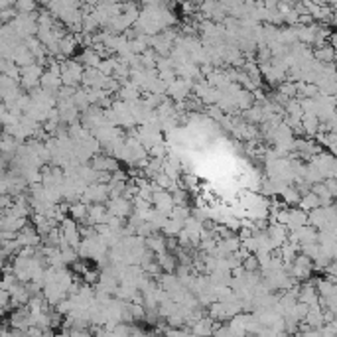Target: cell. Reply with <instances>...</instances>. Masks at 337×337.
<instances>
[{
  "label": "cell",
  "mask_w": 337,
  "mask_h": 337,
  "mask_svg": "<svg viewBox=\"0 0 337 337\" xmlns=\"http://www.w3.org/2000/svg\"><path fill=\"white\" fill-rule=\"evenodd\" d=\"M105 205H107L109 215H116V217H122V219H126V217L132 213V201L126 199V197H122V195L109 197V199L105 201Z\"/></svg>",
  "instance_id": "cell-1"
},
{
  "label": "cell",
  "mask_w": 337,
  "mask_h": 337,
  "mask_svg": "<svg viewBox=\"0 0 337 337\" xmlns=\"http://www.w3.org/2000/svg\"><path fill=\"white\" fill-rule=\"evenodd\" d=\"M152 207L162 211L164 215H169V211L173 209V199H171V193L168 189H158L154 191L152 195Z\"/></svg>",
  "instance_id": "cell-2"
},
{
  "label": "cell",
  "mask_w": 337,
  "mask_h": 337,
  "mask_svg": "<svg viewBox=\"0 0 337 337\" xmlns=\"http://www.w3.org/2000/svg\"><path fill=\"white\" fill-rule=\"evenodd\" d=\"M298 302H304L306 306H318L320 304V294L316 290V286L312 282H306L304 286H300L298 290Z\"/></svg>",
  "instance_id": "cell-3"
},
{
  "label": "cell",
  "mask_w": 337,
  "mask_h": 337,
  "mask_svg": "<svg viewBox=\"0 0 337 337\" xmlns=\"http://www.w3.org/2000/svg\"><path fill=\"white\" fill-rule=\"evenodd\" d=\"M308 223V211L300 209V207H292L288 209V221H286V229L288 231H294L298 229L300 225H306Z\"/></svg>",
  "instance_id": "cell-4"
},
{
  "label": "cell",
  "mask_w": 337,
  "mask_h": 337,
  "mask_svg": "<svg viewBox=\"0 0 337 337\" xmlns=\"http://www.w3.org/2000/svg\"><path fill=\"white\" fill-rule=\"evenodd\" d=\"M146 243V249L150 251V253H154V254H158V253H162V251H166V239L162 237V235H158L156 231L154 233H150L146 239H144Z\"/></svg>",
  "instance_id": "cell-5"
},
{
  "label": "cell",
  "mask_w": 337,
  "mask_h": 337,
  "mask_svg": "<svg viewBox=\"0 0 337 337\" xmlns=\"http://www.w3.org/2000/svg\"><path fill=\"white\" fill-rule=\"evenodd\" d=\"M69 217L75 219L77 223H85V219H87V203H83L81 199L69 203Z\"/></svg>",
  "instance_id": "cell-6"
},
{
  "label": "cell",
  "mask_w": 337,
  "mask_h": 337,
  "mask_svg": "<svg viewBox=\"0 0 337 337\" xmlns=\"http://www.w3.org/2000/svg\"><path fill=\"white\" fill-rule=\"evenodd\" d=\"M320 205H322V201H320V197H318L314 191H306V193L300 195V201H298V207H300V209L312 211L314 207H320Z\"/></svg>",
  "instance_id": "cell-7"
},
{
  "label": "cell",
  "mask_w": 337,
  "mask_h": 337,
  "mask_svg": "<svg viewBox=\"0 0 337 337\" xmlns=\"http://www.w3.org/2000/svg\"><path fill=\"white\" fill-rule=\"evenodd\" d=\"M243 268H245V272H258L260 270V266H258V258H256V254L254 253H249L245 258H243Z\"/></svg>",
  "instance_id": "cell-8"
},
{
  "label": "cell",
  "mask_w": 337,
  "mask_h": 337,
  "mask_svg": "<svg viewBox=\"0 0 337 337\" xmlns=\"http://www.w3.org/2000/svg\"><path fill=\"white\" fill-rule=\"evenodd\" d=\"M278 93H280L282 97H286V99H292V97H296V81H284L280 85H278Z\"/></svg>",
  "instance_id": "cell-9"
},
{
  "label": "cell",
  "mask_w": 337,
  "mask_h": 337,
  "mask_svg": "<svg viewBox=\"0 0 337 337\" xmlns=\"http://www.w3.org/2000/svg\"><path fill=\"white\" fill-rule=\"evenodd\" d=\"M316 57H318L322 63H332V61H334V50H332V48H322V50H318Z\"/></svg>",
  "instance_id": "cell-10"
},
{
  "label": "cell",
  "mask_w": 337,
  "mask_h": 337,
  "mask_svg": "<svg viewBox=\"0 0 337 337\" xmlns=\"http://www.w3.org/2000/svg\"><path fill=\"white\" fill-rule=\"evenodd\" d=\"M73 48H75V44L71 38L61 40V54H73Z\"/></svg>",
  "instance_id": "cell-11"
},
{
  "label": "cell",
  "mask_w": 337,
  "mask_h": 337,
  "mask_svg": "<svg viewBox=\"0 0 337 337\" xmlns=\"http://www.w3.org/2000/svg\"><path fill=\"white\" fill-rule=\"evenodd\" d=\"M324 183H326V187H328V191H330V193H332V195H334V197H336V195H337V183H336V175H334V177H326V179H324Z\"/></svg>",
  "instance_id": "cell-12"
},
{
  "label": "cell",
  "mask_w": 337,
  "mask_h": 337,
  "mask_svg": "<svg viewBox=\"0 0 337 337\" xmlns=\"http://www.w3.org/2000/svg\"><path fill=\"white\" fill-rule=\"evenodd\" d=\"M223 114H225V112L221 111V109H219V107H217L215 103H213V105L209 107V116H211L213 120H221V118H223Z\"/></svg>",
  "instance_id": "cell-13"
}]
</instances>
